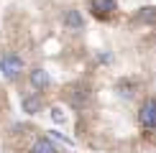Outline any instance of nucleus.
Instances as JSON below:
<instances>
[{"label":"nucleus","instance_id":"1","mask_svg":"<svg viewBox=\"0 0 156 153\" xmlns=\"http://www.w3.org/2000/svg\"><path fill=\"white\" fill-rule=\"evenodd\" d=\"M0 72H3L5 79H16V76L23 72V59L18 54H5L3 59H0Z\"/></svg>","mask_w":156,"mask_h":153},{"label":"nucleus","instance_id":"2","mask_svg":"<svg viewBox=\"0 0 156 153\" xmlns=\"http://www.w3.org/2000/svg\"><path fill=\"white\" fill-rule=\"evenodd\" d=\"M138 120H141V125H144V127L156 130V100H146L144 105H141Z\"/></svg>","mask_w":156,"mask_h":153},{"label":"nucleus","instance_id":"3","mask_svg":"<svg viewBox=\"0 0 156 153\" xmlns=\"http://www.w3.org/2000/svg\"><path fill=\"white\" fill-rule=\"evenodd\" d=\"M64 25L69 31H82L84 28V18L80 15V10H67L64 13Z\"/></svg>","mask_w":156,"mask_h":153},{"label":"nucleus","instance_id":"4","mask_svg":"<svg viewBox=\"0 0 156 153\" xmlns=\"http://www.w3.org/2000/svg\"><path fill=\"white\" fill-rule=\"evenodd\" d=\"M49 84H51V79H49V74L44 69H34L31 72V87L34 89H46Z\"/></svg>","mask_w":156,"mask_h":153},{"label":"nucleus","instance_id":"5","mask_svg":"<svg viewBox=\"0 0 156 153\" xmlns=\"http://www.w3.org/2000/svg\"><path fill=\"white\" fill-rule=\"evenodd\" d=\"M21 107H23V112L36 115V112H41V100H38L36 94H26V97L21 100Z\"/></svg>","mask_w":156,"mask_h":153},{"label":"nucleus","instance_id":"6","mask_svg":"<svg viewBox=\"0 0 156 153\" xmlns=\"http://www.w3.org/2000/svg\"><path fill=\"white\" fill-rule=\"evenodd\" d=\"M31 153H59V148H56L49 138H38L34 143V148H31Z\"/></svg>","mask_w":156,"mask_h":153},{"label":"nucleus","instance_id":"7","mask_svg":"<svg viewBox=\"0 0 156 153\" xmlns=\"http://www.w3.org/2000/svg\"><path fill=\"white\" fill-rule=\"evenodd\" d=\"M115 8H118V0H92V10L95 13H113Z\"/></svg>","mask_w":156,"mask_h":153},{"label":"nucleus","instance_id":"8","mask_svg":"<svg viewBox=\"0 0 156 153\" xmlns=\"http://www.w3.org/2000/svg\"><path fill=\"white\" fill-rule=\"evenodd\" d=\"M156 18V8H144V13H138V21H154Z\"/></svg>","mask_w":156,"mask_h":153},{"label":"nucleus","instance_id":"9","mask_svg":"<svg viewBox=\"0 0 156 153\" xmlns=\"http://www.w3.org/2000/svg\"><path fill=\"white\" fill-rule=\"evenodd\" d=\"M51 117H54V123H64V112L59 110V107H54V110H51Z\"/></svg>","mask_w":156,"mask_h":153},{"label":"nucleus","instance_id":"10","mask_svg":"<svg viewBox=\"0 0 156 153\" xmlns=\"http://www.w3.org/2000/svg\"><path fill=\"white\" fill-rule=\"evenodd\" d=\"M51 135H54V138H59V140H64L67 145H72V140H69V138H64V133H56V130H51Z\"/></svg>","mask_w":156,"mask_h":153}]
</instances>
